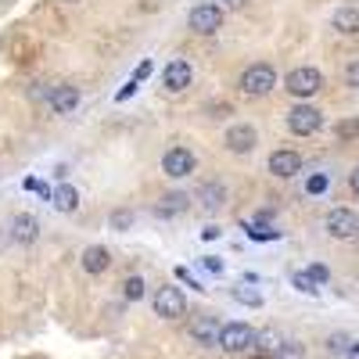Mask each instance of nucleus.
Returning a JSON list of instances; mask_svg holds the SVG:
<instances>
[{
  "label": "nucleus",
  "instance_id": "obj_2",
  "mask_svg": "<svg viewBox=\"0 0 359 359\" xmlns=\"http://www.w3.org/2000/svg\"><path fill=\"white\" fill-rule=\"evenodd\" d=\"M273 86H277V69L266 65V62H255L241 72V90L248 97H266Z\"/></svg>",
  "mask_w": 359,
  "mask_h": 359
},
{
  "label": "nucleus",
  "instance_id": "obj_41",
  "mask_svg": "<svg viewBox=\"0 0 359 359\" xmlns=\"http://www.w3.org/2000/svg\"><path fill=\"white\" fill-rule=\"evenodd\" d=\"M69 4H76V0H69Z\"/></svg>",
  "mask_w": 359,
  "mask_h": 359
},
{
  "label": "nucleus",
  "instance_id": "obj_6",
  "mask_svg": "<svg viewBox=\"0 0 359 359\" xmlns=\"http://www.w3.org/2000/svg\"><path fill=\"white\" fill-rule=\"evenodd\" d=\"M255 345V327L248 323H223L219 327V348L223 352H248Z\"/></svg>",
  "mask_w": 359,
  "mask_h": 359
},
{
  "label": "nucleus",
  "instance_id": "obj_17",
  "mask_svg": "<svg viewBox=\"0 0 359 359\" xmlns=\"http://www.w3.org/2000/svg\"><path fill=\"white\" fill-rule=\"evenodd\" d=\"M331 25L338 29V33H345V36L359 33V8H355V4H345V8H338V11L331 15Z\"/></svg>",
  "mask_w": 359,
  "mask_h": 359
},
{
  "label": "nucleus",
  "instance_id": "obj_30",
  "mask_svg": "<svg viewBox=\"0 0 359 359\" xmlns=\"http://www.w3.org/2000/svg\"><path fill=\"white\" fill-rule=\"evenodd\" d=\"M306 273L313 277V284H316V287H320V284H327V280H331V269H327L323 262H313V266L306 269Z\"/></svg>",
  "mask_w": 359,
  "mask_h": 359
},
{
  "label": "nucleus",
  "instance_id": "obj_37",
  "mask_svg": "<svg viewBox=\"0 0 359 359\" xmlns=\"http://www.w3.org/2000/svg\"><path fill=\"white\" fill-rule=\"evenodd\" d=\"M219 233H223L219 226H205V230H201V241H216Z\"/></svg>",
  "mask_w": 359,
  "mask_h": 359
},
{
  "label": "nucleus",
  "instance_id": "obj_7",
  "mask_svg": "<svg viewBox=\"0 0 359 359\" xmlns=\"http://www.w3.org/2000/svg\"><path fill=\"white\" fill-rule=\"evenodd\" d=\"M327 233L334 237V241H348V237H359V216L352 208H331L327 212Z\"/></svg>",
  "mask_w": 359,
  "mask_h": 359
},
{
  "label": "nucleus",
  "instance_id": "obj_38",
  "mask_svg": "<svg viewBox=\"0 0 359 359\" xmlns=\"http://www.w3.org/2000/svg\"><path fill=\"white\" fill-rule=\"evenodd\" d=\"M341 359H359V338H352V345L345 348V355Z\"/></svg>",
  "mask_w": 359,
  "mask_h": 359
},
{
  "label": "nucleus",
  "instance_id": "obj_29",
  "mask_svg": "<svg viewBox=\"0 0 359 359\" xmlns=\"http://www.w3.org/2000/svg\"><path fill=\"white\" fill-rule=\"evenodd\" d=\"M334 133H338L341 140H352V137H359V118H345V123H338V126H334Z\"/></svg>",
  "mask_w": 359,
  "mask_h": 359
},
{
  "label": "nucleus",
  "instance_id": "obj_16",
  "mask_svg": "<svg viewBox=\"0 0 359 359\" xmlns=\"http://www.w3.org/2000/svg\"><path fill=\"white\" fill-rule=\"evenodd\" d=\"M79 259H83V269H86V273H104V269L111 266V252H108L104 245H86Z\"/></svg>",
  "mask_w": 359,
  "mask_h": 359
},
{
  "label": "nucleus",
  "instance_id": "obj_33",
  "mask_svg": "<svg viewBox=\"0 0 359 359\" xmlns=\"http://www.w3.org/2000/svg\"><path fill=\"white\" fill-rule=\"evenodd\" d=\"M345 83H348L352 90H359V57H355V62H348V69H345Z\"/></svg>",
  "mask_w": 359,
  "mask_h": 359
},
{
  "label": "nucleus",
  "instance_id": "obj_9",
  "mask_svg": "<svg viewBox=\"0 0 359 359\" xmlns=\"http://www.w3.org/2000/svg\"><path fill=\"white\" fill-rule=\"evenodd\" d=\"M194 165H198V158L187 151V147H169V151L162 155V172H165L169 180H184V176H191Z\"/></svg>",
  "mask_w": 359,
  "mask_h": 359
},
{
  "label": "nucleus",
  "instance_id": "obj_32",
  "mask_svg": "<svg viewBox=\"0 0 359 359\" xmlns=\"http://www.w3.org/2000/svg\"><path fill=\"white\" fill-rule=\"evenodd\" d=\"M22 187H25V191H33V194H40V198H50V187L43 184V180H33V176H29Z\"/></svg>",
  "mask_w": 359,
  "mask_h": 359
},
{
  "label": "nucleus",
  "instance_id": "obj_12",
  "mask_svg": "<svg viewBox=\"0 0 359 359\" xmlns=\"http://www.w3.org/2000/svg\"><path fill=\"white\" fill-rule=\"evenodd\" d=\"M269 172L280 176V180H291L302 172V155L294 151V147H277L273 155H269Z\"/></svg>",
  "mask_w": 359,
  "mask_h": 359
},
{
  "label": "nucleus",
  "instance_id": "obj_10",
  "mask_svg": "<svg viewBox=\"0 0 359 359\" xmlns=\"http://www.w3.org/2000/svg\"><path fill=\"white\" fill-rule=\"evenodd\" d=\"M223 144H226V151H233V155H252L255 144H259V133H255V126H248V123H233V126L226 130Z\"/></svg>",
  "mask_w": 359,
  "mask_h": 359
},
{
  "label": "nucleus",
  "instance_id": "obj_27",
  "mask_svg": "<svg viewBox=\"0 0 359 359\" xmlns=\"http://www.w3.org/2000/svg\"><path fill=\"white\" fill-rule=\"evenodd\" d=\"M348 345H352L348 334H331V338H327V352H331V355H345Z\"/></svg>",
  "mask_w": 359,
  "mask_h": 359
},
{
  "label": "nucleus",
  "instance_id": "obj_3",
  "mask_svg": "<svg viewBox=\"0 0 359 359\" xmlns=\"http://www.w3.org/2000/svg\"><path fill=\"white\" fill-rule=\"evenodd\" d=\"M187 29H191V33H198V36L219 33V29H223V8L219 4H198V8H191Z\"/></svg>",
  "mask_w": 359,
  "mask_h": 359
},
{
  "label": "nucleus",
  "instance_id": "obj_34",
  "mask_svg": "<svg viewBox=\"0 0 359 359\" xmlns=\"http://www.w3.org/2000/svg\"><path fill=\"white\" fill-rule=\"evenodd\" d=\"M201 266H205V269H208V273H223V269H226V266H223V259H219V255H205V259H201Z\"/></svg>",
  "mask_w": 359,
  "mask_h": 359
},
{
  "label": "nucleus",
  "instance_id": "obj_5",
  "mask_svg": "<svg viewBox=\"0 0 359 359\" xmlns=\"http://www.w3.org/2000/svg\"><path fill=\"white\" fill-rule=\"evenodd\" d=\"M151 306H155V316H162V320H176V316H184V313H187V298H184V291H180L176 284H169V287H158V291H155Z\"/></svg>",
  "mask_w": 359,
  "mask_h": 359
},
{
  "label": "nucleus",
  "instance_id": "obj_20",
  "mask_svg": "<svg viewBox=\"0 0 359 359\" xmlns=\"http://www.w3.org/2000/svg\"><path fill=\"white\" fill-rule=\"evenodd\" d=\"M280 341H284V338L273 331V327H266V331H255V345H252V348H255L262 359H273V352L280 348Z\"/></svg>",
  "mask_w": 359,
  "mask_h": 359
},
{
  "label": "nucleus",
  "instance_id": "obj_22",
  "mask_svg": "<svg viewBox=\"0 0 359 359\" xmlns=\"http://www.w3.org/2000/svg\"><path fill=\"white\" fill-rule=\"evenodd\" d=\"M230 294H233V302H241V306H252V309H259L262 306V291H255V287H230Z\"/></svg>",
  "mask_w": 359,
  "mask_h": 359
},
{
  "label": "nucleus",
  "instance_id": "obj_15",
  "mask_svg": "<svg viewBox=\"0 0 359 359\" xmlns=\"http://www.w3.org/2000/svg\"><path fill=\"white\" fill-rule=\"evenodd\" d=\"M187 205H191V198H187L184 191H169V194H162V198H158V205H155V216H158V219L184 216V212H187Z\"/></svg>",
  "mask_w": 359,
  "mask_h": 359
},
{
  "label": "nucleus",
  "instance_id": "obj_8",
  "mask_svg": "<svg viewBox=\"0 0 359 359\" xmlns=\"http://www.w3.org/2000/svg\"><path fill=\"white\" fill-rule=\"evenodd\" d=\"M219 320L216 316H208V313H201V316H194L191 323H187V334H191V341L194 345H201V348H216L219 345Z\"/></svg>",
  "mask_w": 359,
  "mask_h": 359
},
{
  "label": "nucleus",
  "instance_id": "obj_21",
  "mask_svg": "<svg viewBox=\"0 0 359 359\" xmlns=\"http://www.w3.org/2000/svg\"><path fill=\"white\" fill-rule=\"evenodd\" d=\"M147 294V280L144 277H126V284H123V298H126V302H140V298Z\"/></svg>",
  "mask_w": 359,
  "mask_h": 359
},
{
  "label": "nucleus",
  "instance_id": "obj_11",
  "mask_svg": "<svg viewBox=\"0 0 359 359\" xmlns=\"http://www.w3.org/2000/svg\"><path fill=\"white\" fill-rule=\"evenodd\" d=\"M194 79V69L191 62H184V57H172V62L162 69V86L169 90V94H180V90H187Z\"/></svg>",
  "mask_w": 359,
  "mask_h": 359
},
{
  "label": "nucleus",
  "instance_id": "obj_24",
  "mask_svg": "<svg viewBox=\"0 0 359 359\" xmlns=\"http://www.w3.org/2000/svg\"><path fill=\"white\" fill-rule=\"evenodd\" d=\"M245 230H248L252 241H277V237H280V230L262 226V223H252V219H245Z\"/></svg>",
  "mask_w": 359,
  "mask_h": 359
},
{
  "label": "nucleus",
  "instance_id": "obj_36",
  "mask_svg": "<svg viewBox=\"0 0 359 359\" xmlns=\"http://www.w3.org/2000/svg\"><path fill=\"white\" fill-rule=\"evenodd\" d=\"M137 90H140V83H133V79H130V83H126V86H123V90H118V94H115V101H130V97L137 94Z\"/></svg>",
  "mask_w": 359,
  "mask_h": 359
},
{
  "label": "nucleus",
  "instance_id": "obj_25",
  "mask_svg": "<svg viewBox=\"0 0 359 359\" xmlns=\"http://www.w3.org/2000/svg\"><path fill=\"white\" fill-rule=\"evenodd\" d=\"M108 223H111V230H130L133 226V212L130 208H115V212L108 216Z\"/></svg>",
  "mask_w": 359,
  "mask_h": 359
},
{
  "label": "nucleus",
  "instance_id": "obj_1",
  "mask_svg": "<svg viewBox=\"0 0 359 359\" xmlns=\"http://www.w3.org/2000/svg\"><path fill=\"white\" fill-rule=\"evenodd\" d=\"M284 90L291 97H313V94H320L323 90V72L320 69H313V65H302V69H291L287 76H284Z\"/></svg>",
  "mask_w": 359,
  "mask_h": 359
},
{
  "label": "nucleus",
  "instance_id": "obj_26",
  "mask_svg": "<svg viewBox=\"0 0 359 359\" xmlns=\"http://www.w3.org/2000/svg\"><path fill=\"white\" fill-rule=\"evenodd\" d=\"M291 284H294L298 291H306V294H316V291H320V287L313 284V277L306 273V269H294V273H291Z\"/></svg>",
  "mask_w": 359,
  "mask_h": 359
},
{
  "label": "nucleus",
  "instance_id": "obj_39",
  "mask_svg": "<svg viewBox=\"0 0 359 359\" xmlns=\"http://www.w3.org/2000/svg\"><path fill=\"white\" fill-rule=\"evenodd\" d=\"M348 187H352V194H359V165H355L352 176H348Z\"/></svg>",
  "mask_w": 359,
  "mask_h": 359
},
{
  "label": "nucleus",
  "instance_id": "obj_13",
  "mask_svg": "<svg viewBox=\"0 0 359 359\" xmlns=\"http://www.w3.org/2000/svg\"><path fill=\"white\" fill-rule=\"evenodd\" d=\"M47 104H50L54 111H62V115L76 111V108H79V86H72V83L47 86Z\"/></svg>",
  "mask_w": 359,
  "mask_h": 359
},
{
  "label": "nucleus",
  "instance_id": "obj_35",
  "mask_svg": "<svg viewBox=\"0 0 359 359\" xmlns=\"http://www.w3.org/2000/svg\"><path fill=\"white\" fill-rule=\"evenodd\" d=\"M176 280H184V284H187V287H194V291H205V287L191 277V269H184V266H176Z\"/></svg>",
  "mask_w": 359,
  "mask_h": 359
},
{
  "label": "nucleus",
  "instance_id": "obj_19",
  "mask_svg": "<svg viewBox=\"0 0 359 359\" xmlns=\"http://www.w3.org/2000/svg\"><path fill=\"white\" fill-rule=\"evenodd\" d=\"M198 201H201L205 208H219V205L226 201V187L219 184V180H205V184L198 187Z\"/></svg>",
  "mask_w": 359,
  "mask_h": 359
},
{
  "label": "nucleus",
  "instance_id": "obj_31",
  "mask_svg": "<svg viewBox=\"0 0 359 359\" xmlns=\"http://www.w3.org/2000/svg\"><path fill=\"white\" fill-rule=\"evenodd\" d=\"M151 72H155V62H151V57H144V62L133 69V76H130V79H133V83H144V79L151 76Z\"/></svg>",
  "mask_w": 359,
  "mask_h": 359
},
{
  "label": "nucleus",
  "instance_id": "obj_23",
  "mask_svg": "<svg viewBox=\"0 0 359 359\" xmlns=\"http://www.w3.org/2000/svg\"><path fill=\"white\" fill-rule=\"evenodd\" d=\"M273 359H306V345L294 341V338H284L280 348L273 352Z\"/></svg>",
  "mask_w": 359,
  "mask_h": 359
},
{
  "label": "nucleus",
  "instance_id": "obj_28",
  "mask_svg": "<svg viewBox=\"0 0 359 359\" xmlns=\"http://www.w3.org/2000/svg\"><path fill=\"white\" fill-rule=\"evenodd\" d=\"M327 187H331V176H327V172H316V176H309V184H306V191H309V194H323Z\"/></svg>",
  "mask_w": 359,
  "mask_h": 359
},
{
  "label": "nucleus",
  "instance_id": "obj_4",
  "mask_svg": "<svg viewBox=\"0 0 359 359\" xmlns=\"http://www.w3.org/2000/svg\"><path fill=\"white\" fill-rule=\"evenodd\" d=\"M287 130H291L294 137H313V133H320V130H323L320 108H313V104H294V108L287 111Z\"/></svg>",
  "mask_w": 359,
  "mask_h": 359
},
{
  "label": "nucleus",
  "instance_id": "obj_18",
  "mask_svg": "<svg viewBox=\"0 0 359 359\" xmlns=\"http://www.w3.org/2000/svg\"><path fill=\"white\" fill-rule=\"evenodd\" d=\"M50 205L57 208V212H76L79 208V191L72 184H62L57 191H50Z\"/></svg>",
  "mask_w": 359,
  "mask_h": 359
},
{
  "label": "nucleus",
  "instance_id": "obj_14",
  "mask_svg": "<svg viewBox=\"0 0 359 359\" xmlns=\"http://www.w3.org/2000/svg\"><path fill=\"white\" fill-rule=\"evenodd\" d=\"M36 237H40V219L33 212H18L11 219V241L15 245H33Z\"/></svg>",
  "mask_w": 359,
  "mask_h": 359
},
{
  "label": "nucleus",
  "instance_id": "obj_40",
  "mask_svg": "<svg viewBox=\"0 0 359 359\" xmlns=\"http://www.w3.org/2000/svg\"><path fill=\"white\" fill-rule=\"evenodd\" d=\"M223 4H233V0H223Z\"/></svg>",
  "mask_w": 359,
  "mask_h": 359
}]
</instances>
